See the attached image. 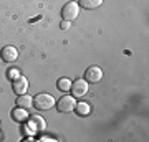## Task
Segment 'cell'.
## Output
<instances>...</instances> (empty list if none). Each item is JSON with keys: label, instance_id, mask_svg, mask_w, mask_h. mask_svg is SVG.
I'll use <instances>...</instances> for the list:
<instances>
[{"label": "cell", "instance_id": "obj_15", "mask_svg": "<svg viewBox=\"0 0 149 142\" xmlns=\"http://www.w3.org/2000/svg\"><path fill=\"white\" fill-rule=\"evenodd\" d=\"M60 26H61V30H68L70 26H71V23H70L68 20H63V21H61V25H60Z\"/></svg>", "mask_w": 149, "mask_h": 142}, {"label": "cell", "instance_id": "obj_14", "mask_svg": "<svg viewBox=\"0 0 149 142\" xmlns=\"http://www.w3.org/2000/svg\"><path fill=\"white\" fill-rule=\"evenodd\" d=\"M7 76H8V79H17L18 76H20V73H18V69L10 68L8 71H7Z\"/></svg>", "mask_w": 149, "mask_h": 142}, {"label": "cell", "instance_id": "obj_11", "mask_svg": "<svg viewBox=\"0 0 149 142\" xmlns=\"http://www.w3.org/2000/svg\"><path fill=\"white\" fill-rule=\"evenodd\" d=\"M103 3V0H80L78 5L81 8H86V10H93V8H98V7Z\"/></svg>", "mask_w": 149, "mask_h": 142}, {"label": "cell", "instance_id": "obj_12", "mask_svg": "<svg viewBox=\"0 0 149 142\" xmlns=\"http://www.w3.org/2000/svg\"><path fill=\"white\" fill-rule=\"evenodd\" d=\"M74 111H76V114L78 116H88L91 112V106L88 104V103H76V106H74Z\"/></svg>", "mask_w": 149, "mask_h": 142}, {"label": "cell", "instance_id": "obj_10", "mask_svg": "<svg viewBox=\"0 0 149 142\" xmlns=\"http://www.w3.org/2000/svg\"><path fill=\"white\" fill-rule=\"evenodd\" d=\"M12 117H13L17 122H27V119H28V111L17 106L15 109L12 111Z\"/></svg>", "mask_w": 149, "mask_h": 142}, {"label": "cell", "instance_id": "obj_7", "mask_svg": "<svg viewBox=\"0 0 149 142\" xmlns=\"http://www.w3.org/2000/svg\"><path fill=\"white\" fill-rule=\"evenodd\" d=\"M0 56H2V60L5 61V63H13L17 58H18V50H17L15 46H5L3 50H2V53H0Z\"/></svg>", "mask_w": 149, "mask_h": 142}, {"label": "cell", "instance_id": "obj_9", "mask_svg": "<svg viewBox=\"0 0 149 142\" xmlns=\"http://www.w3.org/2000/svg\"><path fill=\"white\" fill-rule=\"evenodd\" d=\"M15 104L18 106V107H23V109H28V107H32L33 106V98L32 96H28L27 93L25 94H18V98H17Z\"/></svg>", "mask_w": 149, "mask_h": 142}, {"label": "cell", "instance_id": "obj_2", "mask_svg": "<svg viewBox=\"0 0 149 142\" xmlns=\"http://www.w3.org/2000/svg\"><path fill=\"white\" fill-rule=\"evenodd\" d=\"M55 98L52 94H48V93H38L35 98H33V106L40 111H48L52 109L55 106Z\"/></svg>", "mask_w": 149, "mask_h": 142}, {"label": "cell", "instance_id": "obj_1", "mask_svg": "<svg viewBox=\"0 0 149 142\" xmlns=\"http://www.w3.org/2000/svg\"><path fill=\"white\" fill-rule=\"evenodd\" d=\"M47 129V122L42 116L38 114H33V116H28L27 119V126H25V134L28 136H33L37 132H43Z\"/></svg>", "mask_w": 149, "mask_h": 142}, {"label": "cell", "instance_id": "obj_5", "mask_svg": "<svg viewBox=\"0 0 149 142\" xmlns=\"http://www.w3.org/2000/svg\"><path fill=\"white\" fill-rule=\"evenodd\" d=\"M71 93H73L74 98H83V96L88 93V81L86 79H76L71 83Z\"/></svg>", "mask_w": 149, "mask_h": 142}, {"label": "cell", "instance_id": "obj_3", "mask_svg": "<svg viewBox=\"0 0 149 142\" xmlns=\"http://www.w3.org/2000/svg\"><path fill=\"white\" fill-rule=\"evenodd\" d=\"M78 15H80V5H78V2H68V3H65L63 8H61V17H63V20L73 21L74 18H78Z\"/></svg>", "mask_w": 149, "mask_h": 142}, {"label": "cell", "instance_id": "obj_4", "mask_svg": "<svg viewBox=\"0 0 149 142\" xmlns=\"http://www.w3.org/2000/svg\"><path fill=\"white\" fill-rule=\"evenodd\" d=\"M55 104H56V109H58L60 112H71V111H74L76 99H74V96H63V98L58 99Z\"/></svg>", "mask_w": 149, "mask_h": 142}, {"label": "cell", "instance_id": "obj_13", "mask_svg": "<svg viewBox=\"0 0 149 142\" xmlns=\"http://www.w3.org/2000/svg\"><path fill=\"white\" fill-rule=\"evenodd\" d=\"M71 79L68 78H60L58 81H56V88H58L61 93H70V89H71Z\"/></svg>", "mask_w": 149, "mask_h": 142}, {"label": "cell", "instance_id": "obj_6", "mask_svg": "<svg viewBox=\"0 0 149 142\" xmlns=\"http://www.w3.org/2000/svg\"><path fill=\"white\" fill-rule=\"evenodd\" d=\"M85 79L88 83H100L103 79V69L100 66H90V68L85 71Z\"/></svg>", "mask_w": 149, "mask_h": 142}, {"label": "cell", "instance_id": "obj_8", "mask_svg": "<svg viewBox=\"0 0 149 142\" xmlns=\"http://www.w3.org/2000/svg\"><path fill=\"white\" fill-rule=\"evenodd\" d=\"M13 93L17 94H25L28 91V79L25 76H18L17 79H13Z\"/></svg>", "mask_w": 149, "mask_h": 142}]
</instances>
